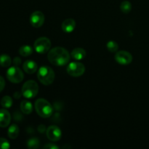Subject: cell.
<instances>
[{
	"mask_svg": "<svg viewBox=\"0 0 149 149\" xmlns=\"http://www.w3.org/2000/svg\"><path fill=\"white\" fill-rule=\"evenodd\" d=\"M27 146L29 148H38L39 146V141L36 138H31L27 141Z\"/></svg>",
	"mask_w": 149,
	"mask_h": 149,
	"instance_id": "44dd1931",
	"label": "cell"
},
{
	"mask_svg": "<svg viewBox=\"0 0 149 149\" xmlns=\"http://www.w3.org/2000/svg\"><path fill=\"white\" fill-rule=\"evenodd\" d=\"M13 64H14L15 66H18L19 65L21 64V59H20L19 57H15V58L13 59Z\"/></svg>",
	"mask_w": 149,
	"mask_h": 149,
	"instance_id": "484cf974",
	"label": "cell"
},
{
	"mask_svg": "<svg viewBox=\"0 0 149 149\" xmlns=\"http://www.w3.org/2000/svg\"><path fill=\"white\" fill-rule=\"evenodd\" d=\"M34 107L37 114L42 118L50 117L53 113V108L52 105L45 99L39 98L36 100Z\"/></svg>",
	"mask_w": 149,
	"mask_h": 149,
	"instance_id": "7a4b0ae2",
	"label": "cell"
},
{
	"mask_svg": "<svg viewBox=\"0 0 149 149\" xmlns=\"http://www.w3.org/2000/svg\"><path fill=\"white\" fill-rule=\"evenodd\" d=\"M1 105L4 109H10L13 106V99L9 95L4 96L1 100Z\"/></svg>",
	"mask_w": 149,
	"mask_h": 149,
	"instance_id": "d6986e66",
	"label": "cell"
},
{
	"mask_svg": "<svg viewBox=\"0 0 149 149\" xmlns=\"http://www.w3.org/2000/svg\"><path fill=\"white\" fill-rule=\"evenodd\" d=\"M61 28L65 33H71L76 28V21L72 18L65 19L62 23Z\"/></svg>",
	"mask_w": 149,
	"mask_h": 149,
	"instance_id": "4fadbf2b",
	"label": "cell"
},
{
	"mask_svg": "<svg viewBox=\"0 0 149 149\" xmlns=\"http://www.w3.org/2000/svg\"><path fill=\"white\" fill-rule=\"evenodd\" d=\"M11 122V116L7 109H0V127L5 128Z\"/></svg>",
	"mask_w": 149,
	"mask_h": 149,
	"instance_id": "8fae6325",
	"label": "cell"
},
{
	"mask_svg": "<svg viewBox=\"0 0 149 149\" xmlns=\"http://www.w3.org/2000/svg\"><path fill=\"white\" fill-rule=\"evenodd\" d=\"M12 63V59L10 55L7 54H2L0 55V65L4 68L9 67Z\"/></svg>",
	"mask_w": 149,
	"mask_h": 149,
	"instance_id": "e0dca14e",
	"label": "cell"
},
{
	"mask_svg": "<svg viewBox=\"0 0 149 149\" xmlns=\"http://www.w3.org/2000/svg\"><path fill=\"white\" fill-rule=\"evenodd\" d=\"M33 53V48L29 45H23L19 49V54L23 57H29Z\"/></svg>",
	"mask_w": 149,
	"mask_h": 149,
	"instance_id": "ac0fdd59",
	"label": "cell"
},
{
	"mask_svg": "<svg viewBox=\"0 0 149 149\" xmlns=\"http://www.w3.org/2000/svg\"><path fill=\"white\" fill-rule=\"evenodd\" d=\"M23 68L26 74H33L37 71L38 65L35 61L29 60V61H26L23 63Z\"/></svg>",
	"mask_w": 149,
	"mask_h": 149,
	"instance_id": "7c38bea8",
	"label": "cell"
},
{
	"mask_svg": "<svg viewBox=\"0 0 149 149\" xmlns=\"http://www.w3.org/2000/svg\"><path fill=\"white\" fill-rule=\"evenodd\" d=\"M46 130H46V127H45V125H41L38 127V131H39V132H41V133H43V132H46Z\"/></svg>",
	"mask_w": 149,
	"mask_h": 149,
	"instance_id": "4316f807",
	"label": "cell"
},
{
	"mask_svg": "<svg viewBox=\"0 0 149 149\" xmlns=\"http://www.w3.org/2000/svg\"><path fill=\"white\" fill-rule=\"evenodd\" d=\"M20 109L24 114H30L33 111V106L31 102L28 100H23L20 103Z\"/></svg>",
	"mask_w": 149,
	"mask_h": 149,
	"instance_id": "2e32d148",
	"label": "cell"
},
{
	"mask_svg": "<svg viewBox=\"0 0 149 149\" xmlns=\"http://www.w3.org/2000/svg\"><path fill=\"white\" fill-rule=\"evenodd\" d=\"M4 87H5V81H4V79L0 76V93L4 90Z\"/></svg>",
	"mask_w": 149,
	"mask_h": 149,
	"instance_id": "d4e9b609",
	"label": "cell"
},
{
	"mask_svg": "<svg viewBox=\"0 0 149 149\" xmlns=\"http://www.w3.org/2000/svg\"><path fill=\"white\" fill-rule=\"evenodd\" d=\"M120 10L125 14H127L132 10V4L129 1H124L121 3Z\"/></svg>",
	"mask_w": 149,
	"mask_h": 149,
	"instance_id": "ffe728a7",
	"label": "cell"
},
{
	"mask_svg": "<svg viewBox=\"0 0 149 149\" xmlns=\"http://www.w3.org/2000/svg\"><path fill=\"white\" fill-rule=\"evenodd\" d=\"M48 61L54 65L63 66L68 63L70 54L66 49L61 47H56L49 51L47 54Z\"/></svg>",
	"mask_w": 149,
	"mask_h": 149,
	"instance_id": "6da1fadb",
	"label": "cell"
},
{
	"mask_svg": "<svg viewBox=\"0 0 149 149\" xmlns=\"http://www.w3.org/2000/svg\"><path fill=\"white\" fill-rule=\"evenodd\" d=\"M43 148L45 149V148H47V149H58L59 148V147L54 143H47V145L44 146Z\"/></svg>",
	"mask_w": 149,
	"mask_h": 149,
	"instance_id": "cb8c5ba5",
	"label": "cell"
},
{
	"mask_svg": "<svg viewBox=\"0 0 149 149\" xmlns=\"http://www.w3.org/2000/svg\"><path fill=\"white\" fill-rule=\"evenodd\" d=\"M55 72L50 67L44 65L38 70L37 78L44 85L47 86L52 84L55 80Z\"/></svg>",
	"mask_w": 149,
	"mask_h": 149,
	"instance_id": "3957f363",
	"label": "cell"
},
{
	"mask_svg": "<svg viewBox=\"0 0 149 149\" xmlns=\"http://www.w3.org/2000/svg\"><path fill=\"white\" fill-rule=\"evenodd\" d=\"M10 143L7 139L0 138V149H8L10 148Z\"/></svg>",
	"mask_w": 149,
	"mask_h": 149,
	"instance_id": "603a6c76",
	"label": "cell"
},
{
	"mask_svg": "<svg viewBox=\"0 0 149 149\" xmlns=\"http://www.w3.org/2000/svg\"><path fill=\"white\" fill-rule=\"evenodd\" d=\"M22 93H20V92H15V93H14V94H13V96H14V97L15 98H16V99H19L20 98V97H21V95H22Z\"/></svg>",
	"mask_w": 149,
	"mask_h": 149,
	"instance_id": "83f0119b",
	"label": "cell"
},
{
	"mask_svg": "<svg viewBox=\"0 0 149 149\" xmlns=\"http://www.w3.org/2000/svg\"><path fill=\"white\" fill-rule=\"evenodd\" d=\"M132 59H133L132 55L127 51H117L115 55V60L120 65H129L132 63Z\"/></svg>",
	"mask_w": 149,
	"mask_h": 149,
	"instance_id": "ba28073f",
	"label": "cell"
},
{
	"mask_svg": "<svg viewBox=\"0 0 149 149\" xmlns=\"http://www.w3.org/2000/svg\"><path fill=\"white\" fill-rule=\"evenodd\" d=\"M86 51L83 48L77 47L73 49L71 52V56L76 61H81L86 57Z\"/></svg>",
	"mask_w": 149,
	"mask_h": 149,
	"instance_id": "5bb4252c",
	"label": "cell"
},
{
	"mask_svg": "<svg viewBox=\"0 0 149 149\" xmlns=\"http://www.w3.org/2000/svg\"><path fill=\"white\" fill-rule=\"evenodd\" d=\"M39 92V85L33 80L26 81L22 87V94L26 98H33L36 97Z\"/></svg>",
	"mask_w": 149,
	"mask_h": 149,
	"instance_id": "277c9868",
	"label": "cell"
},
{
	"mask_svg": "<svg viewBox=\"0 0 149 149\" xmlns=\"http://www.w3.org/2000/svg\"><path fill=\"white\" fill-rule=\"evenodd\" d=\"M51 44L50 40L47 37H39L36 39L33 44V47L36 52L39 54H45L50 50Z\"/></svg>",
	"mask_w": 149,
	"mask_h": 149,
	"instance_id": "5b68a950",
	"label": "cell"
},
{
	"mask_svg": "<svg viewBox=\"0 0 149 149\" xmlns=\"http://www.w3.org/2000/svg\"><path fill=\"white\" fill-rule=\"evenodd\" d=\"M106 47H107L108 50L111 52H116L118 51V49H119V45H118L117 42H114V41L108 42Z\"/></svg>",
	"mask_w": 149,
	"mask_h": 149,
	"instance_id": "7402d4cb",
	"label": "cell"
},
{
	"mask_svg": "<svg viewBox=\"0 0 149 149\" xmlns=\"http://www.w3.org/2000/svg\"><path fill=\"white\" fill-rule=\"evenodd\" d=\"M85 71L84 64L80 62H71L67 67V73L74 77H81Z\"/></svg>",
	"mask_w": 149,
	"mask_h": 149,
	"instance_id": "52a82bcc",
	"label": "cell"
},
{
	"mask_svg": "<svg viewBox=\"0 0 149 149\" xmlns=\"http://www.w3.org/2000/svg\"><path fill=\"white\" fill-rule=\"evenodd\" d=\"M45 17L43 13L40 11H35L31 15L30 23L33 27L40 28L45 23Z\"/></svg>",
	"mask_w": 149,
	"mask_h": 149,
	"instance_id": "30bf717a",
	"label": "cell"
},
{
	"mask_svg": "<svg viewBox=\"0 0 149 149\" xmlns=\"http://www.w3.org/2000/svg\"><path fill=\"white\" fill-rule=\"evenodd\" d=\"M7 78L10 81L13 83L21 82L24 78V75L22 70L18 66H12L7 71Z\"/></svg>",
	"mask_w": 149,
	"mask_h": 149,
	"instance_id": "8992f818",
	"label": "cell"
},
{
	"mask_svg": "<svg viewBox=\"0 0 149 149\" xmlns=\"http://www.w3.org/2000/svg\"><path fill=\"white\" fill-rule=\"evenodd\" d=\"M46 135L48 139L52 142H57L60 141L62 136L61 129L56 125H51L47 127L46 130Z\"/></svg>",
	"mask_w": 149,
	"mask_h": 149,
	"instance_id": "9c48e42d",
	"label": "cell"
},
{
	"mask_svg": "<svg viewBox=\"0 0 149 149\" xmlns=\"http://www.w3.org/2000/svg\"><path fill=\"white\" fill-rule=\"evenodd\" d=\"M19 130L18 126L15 124H13L11 126L9 127L8 130H7V135L10 139H16L19 135Z\"/></svg>",
	"mask_w": 149,
	"mask_h": 149,
	"instance_id": "9a60e30c",
	"label": "cell"
}]
</instances>
